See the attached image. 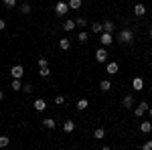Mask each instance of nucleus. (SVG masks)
<instances>
[{"label":"nucleus","instance_id":"nucleus-14","mask_svg":"<svg viewBox=\"0 0 152 150\" xmlns=\"http://www.w3.org/2000/svg\"><path fill=\"white\" fill-rule=\"evenodd\" d=\"M73 130H75V122H73V120H65V124H63V132L71 134Z\"/></svg>","mask_w":152,"mask_h":150},{"label":"nucleus","instance_id":"nucleus-28","mask_svg":"<svg viewBox=\"0 0 152 150\" xmlns=\"http://www.w3.org/2000/svg\"><path fill=\"white\" fill-rule=\"evenodd\" d=\"M77 41H79V43H85V41H87V33H85V31H81V33L77 35Z\"/></svg>","mask_w":152,"mask_h":150},{"label":"nucleus","instance_id":"nucleus-18","mask_svg":"<svg viewBox=\"0 0 152 150\" xmlns=\"http://www.w3.org/2000/svg\"><path fill=\"white\" fill-rule=\"evenodd\" d=\"M43 126H45V128H49V130H55L57 122H55L53 118H45V120H43Z\"/></svg>","mask_w":152,"mask_h":150},{"label":"nucleus","instance_id":"nucleus-29","mask_svg":"<svg viewBox=\"0 0 152 150\" xmlns=\"http://www.w3.org/2000/svg\"><path fill=\"white\" fill-rule=\"evenodd\" d=\"M41 67H49V61L45 57H39V69H41Z\"/></svg>","mask_w":152,"mask_h":150},{"label":"nucleus","instance_id":"nucleus-17","mask_svg":"<svg viewBox=\"0 0 152 150\" xmlns=\"http://www.w3.org/2000/svg\"><path fill=\"white\" fill-rule=\"evenodd\" d=\"M87 105H89V102H87L85 97H81V100H77V104H75V108H77L79 112H83V110H87Z\"/></svg>","mask_w":152,"mask_h":150},{"label":"nucleus","instance_id":"nucleus-9","mask_svg":"<svg viewBox=\"0 0 152 150\" xmlns=\"http://www.w3.org/2000/svg\"><path fill=\"white\" fill-rule=\"evenodd\" d=\"M118 69H120V65H118V61H110L107 63V67H105V71L110 73V75H116Z\"/></svg>","mask_w":152,"mask_h":150},{"label":"nucleus","instance_id":"nucleus-27","mask_svg":"<svg viewBox=\"0 0 152 150\" xmlns=\"http://www.w3.org/2000/svg\"><path fill=\"white\" fill-rule=\"evenodd\" d=\"M39 75H41V77H49V75H51V69H49V67H41V69H39Z\"/></svg>","mask_w":152,"mask_h":150},{"label":"nucleus","instance_id":"nucleus-15","mask_svg":"<svg viewBox=\"0 0 152 150\" xmlns=\"http://www.w3.org/2000/svg\"><path fill=\"white\" fill-rule=\"evenodd\" d=\"M59 47H61V51H69L71 49V39H59Z\"/></svg>","mask_w":152,"mask_h":150},{"label":"nucleus","instance_id":"nucleus-36","mask_svg":"<svg viewBox=\"0 0 152 150\" xmlns=\"http://www.w3.org/2000/svg\"><path fill=\"white\" fill-rule=\"evenodd\" d=\"M2 100H4V93H2V91H0V102H2Z\"/></svg>","mask_w":152,"mask_h":150},{"label":"nucleus","instance_id":"nucleus-30","mask_svg":"<svg viewBox=\"0 0 152 150\" xmlns=\"http://www.w3.org/2000/svg\"><path fill=\"white\" fill-rule=\"evenodd\" d=\"M4 6L6 8H14L16 6V0H4Z\"/></svg>","mask_w":152,"mask_h":150},{"label":"nucleus","instance_id":"nucleus-13","mask_svg":"<svg viewBox=\"0 0 152 150\" xmlns=\"http://www.w3.org/2000/svg\"><path fill=\"white\" fill-rule=\"evenodd\" d=\"M146 14V6L144 4H134V16H144Z\"/></svg>","mask_w":152,"mask_h":150},{"label":"nucleus","instance_id":"nucleus-4","mask_svg":"<svg viewBox=\"0 0 152 150\" xmlns=\"http://www.w3.org/2000/svg\"><path fill=\"white\" fill-rule=\"evenodd\" d=\"M107 57H110V53L105 51V47H102V49L95 51V61H97V63H107Z\"/></svg>","mask_w":152,"mask_h":150},{"label":"nucleus","instance_id":"nucleus-20","mask_svg":"<svg viewBox=\"0 0 152 150\" xmlns=\"http://www.w3.org/2000/svg\"><path fill=\"white\" fill-rule=\"evenodd\" d=\"M10 87H12V91H20V89H23V81H20V79H14V77H12Z\"/></svg>","mask_w":152,"mask_h":150},{"label":"nucleus","instance_id":"nucleus-19","mask_svg":"<svg viewBox=\"0 0 152 150\" xmlns=\"http://www.w3.org/2000/svg\"><path fill=\"white\" fill-rule=\"evenodd\" d=\"M91 33L102 35V33H104V23H91Z\"/></svg>","mask_w":152,"mask_h":150},{"label":"nucleus","instance_id":"nucleus-33","mask_svg":"<svg viewBox=\"0 0 152 150\" xmlns=\"http://www.w3.org/2000/svg\"><path fill=\"white\" fill-rule=\"evenodd\" d=\"M142 148H144V150H152V140L144 142V144H142Z\"/></svg>","mask_w":152,"mask_h":150},{"label":"nucleus","instance_id":"nucleus-3","mask_svg":"<svg viewBox=\"0 0 152 150\" xmlns=\"http://www.w3.org/2000/svg\"><path fill=\"white\" fill-rule=\"evenodd\" d=\"M148 108H150V105H148L146 100H144V102H138V105L134 108V116H136V118H142V116L148 112Z\"/></svg>","mask_w":152,"mask_h":150},{"label":"nucleus","instance_id":"nucleus-1","mask_svg":"<svg viewBox=\"0 0 152 150\" xmlns=\"http://www.w3.org/2000/svg\"><path fill=\"white\" fill-rule=\"evenodd\" d=\"M120 43L122 45H132L134 43V31L132 29H124V31H120Z\"/></svg>","mask_w":152,"mask_h":150},{"label":"nucleus","instance_id":"nucleus-24","mask_svg":"<svg viewBox=\"0 0 152 150\" xmlns=\"http://www.w3.org/2000/svg\"><path fill=\"white\" fill-rule=\"evenodd\" d=\"M104 136H105V130H104V128H95V130H94V138L95 140H102Z\"/></svg>","mask_w":152,"mask_h":150},{"label":"nucleus","instance_id":"nucleus-11","mask_svg":"<svg viewBox=\"0 0 152 150\" xmlns=\"http://www.w3.org/2000/svg\"><path fill=\"white\" fill-rule=\"evenodd\" d=\"M132 87H134L136 91H142V89H144V79H142V77H134V81H132Z\"/></svg>","mask_w":152,"mask_h":150},{"label":"nucleus","instance_id":"nucleus-22","mask_svg":"<svg viewBox=\"0 0 152 150\" xmlns=\"http://www.w3.org/2000/svg\"><path fill=\"white\" fill-rule=\"evenodd\" d=\"M18 8H20V14H31V10H33V6H31L28 2H24V4H20Z\"/></svg>","mask_w":152,"mask_h":150},{"label":"nucleus","instance_id":"nucleus-16","mask_svg":"<svg viewBox=\"0 0 152 150\" xmlns=\"http://www.w3.org/2000/svg\"><path fill=\"white\" fill-rule=\"evenodd\" d=\"M99 89H102V91H110V89H112V81L110 79H102L99 81Z\"/></svg>","mask_w":152,"mask_h":150},{"label":"nucleus","instance_id":"nucleus-10","mask_svg":"<svg viewBox=\"0 0 152 150\" xmlns=\"http://www.w3.org/2000/svg\"><path fill=\"white\" fill-rule=\"evenodd\" d=\"M33 108H35L37 112H45V108H47V102L39 97V100H35V102H33Z\"/></svg>","mask_w":152,"mask_h":150},{"label":"nucleus","instance_id":"nucleus-37","mask_svg":"<svg viewBox=\"0 0 152 150\" xmlns=\"http://www.w3.org/2000/svg\"><path fill=\"white\" fill-rule=\"evenodd\" d=\"M148 35H150V37H152V26H150V29H148Z\"/></svg>","mask_w":152,"mask_h":150},{"label":"nucleus","instance_id":"nucleus-25","mask_svg":"<svg viewBox=\"0 0 152 150\" xmlns=\"http://www.w3.org/2000/svg\"><path fill=\"white\" fill-rule=\"evenodd\" d=\"M75 23H77L79 29H85V26H87V18H85V16H79V18H75Z\"/></svg>","mask_w":152,"mask_h":150},{"label":"nucleus","instance_id":"nucleus-21","mask_svg":"<svg viewBox=\"0 0 152 150\" xmlns=\"http://www.w3.org/2000/svg\"><path fill=\"white\" fill-rule=\"evenodd\" d=\"M67 4H69L71 10H79L81 8V0H67Z\"/></svg>","mask_w":152,"mask_h":150},{"label":"nucleus","instance_id":"nucleus-5","mask_svg":"<svg viewBox=\"0 0 152 150\" xmlns=\"http://www.w3.org/2000/svg\"><path fill=\"white\" fill-rule=\"evenodd\" d=\"M99 43H102V47H110L112 43H114V35L112 33H102V37H99Z\"/></svg>","mask_w":152,"mask_h":150},{"label":"nucleus","instance_id":"nucleus-12","mask_svg":"<svg viewBox=\"0 0 152 150\" xmlns=\"http://www.w3.org/2000/svg\"><path fill=\"white\" fill-rule=\"evenodd\" d=\"M140 132H142V134H150V132H152V122H150V120H146V122H142V124H140Z\"/></svg>","mask_w":152,"mask_h":150},{"label":"nucleus","instance_id":"nucleus-7","mask_svg":"<svg viewBox=\"0 0 152 150\" xmlns=\"http://www.w3.org/2000/svg\"><path fill=\"white\" fill-rule=\"evenodd\" d=\"M61 29H63L65 33H73V31L77 29V23H75V20H71V18H67L65 23L61 24Z\"/></svg>","mask_w":152,"mask_h":150},{"label":"nucleus","instance_id":"nucleus-32","mask_svg":"<svg viewBox=\"0 0 152 150\" xmlns=\"http://www.w3.org/2000/svg\"><path fill=\"white\" fill-rule=\"evenodd\" d=\"M55 104H57V105L65 104V97H63V95H57V97H55Z\"/></svg>","mask_w":152,"mask_h":150},{"label":"nucleus","instance_id":"nucleus-35","mask_svg":"<svg viewBox=\"0 0 152 150\" xmlns=\"http://www.w3.org/2000/svg\"><path fill=\"white\" fill-rule=\"evenodd\" d=\"M148 116H150V120H152V108H148Z\"/></svg>","mask_w":152,"mask_h":150},{"label":"nucleus","instance_id":"nucleus-2","mask_svg":"<svg viewBox=\"0 0 152 150\" xmlns=\"http://www.w3.org/2000/svg\"><path fill=\"white\" fill-rule=\"evenodd\" d=\"M67 12H69V4H67L65 0H59V2H55V14H57V16H61V18H63Z\"/></svg>","mask_w":152,"mask_h":150},{"label":"nucleus","instance_id":"nucleus-6","mask_svg":"<svg viewBox=\"0 0 152 150\" xmlns=\"http://www.w3.org/2000/svg\"><path fill=\"white\" fill-rule=\"evenodd\" d=\"M10 75L14 77V79H23V75H24V67L23 65H14L10 69Z\"/></svg>","mask_w":152,"mask_h":150},{"label":"nucleus","instance_id":"nucleus-26","mask_svg":"<svg viewBox=\"0 0 152 150\" xmlns=\"http://www.w3.org/2000/svg\"><path fill=\"white\" fill-rule=\"evenodd\" d=\"M10 144V138L8 136H0V148H6Z\"/></svg>","mask_w":152,"mask_h":150},{"label":"nucleus","instance_id":"nucleus-34","mask_svg":"<svg viewBox=\"0 0 152 150\" xmlns=\"http://www.w3.org/2000/svg\"><path fill=\"white\" fill-rule=\"evenodd\" d=\"M6 29V23H4V18H0V31H4Z\"/></svg>","mask_w":152,"mask_h":150},{"label":"nucleus","instance_id":"nucleus-23","mask_svg":"<svg viewBox=\"0 0 152 150\" xmlns=\"http://www.w3.org/2000/svg\"><path fill=\"white\" fill-rule=\"evenodd\" d=\"M114 29H116V24L112 23V20H104V31L105 33H114Z\"/></svg>","mask_w":152,"mask_h":150},{"label":"nucleus","instance_id":"nucleus-8","mask_svg":"<svg viewBox=\"0 0 152 150\" xmlns=\"http://www.w3.org/2000/svg\"><path fill=\"white\" fill-rule=\"evenodd\" d=\"M122 105H124L126 110H130V108H134V95H132V93H128V95H124V100H122Z\"/></svg>","mask_w":152,"mask_h":150},{"label":"nucleus","instance_id":"nucleus-31","mask_svg":"<svg viewBox=\"0 0 152 150\" xmlns=\"http://www.w3.org/2000/svg\"><path fill=\"white\" fill-rule=\"evenodd\" d=\"M23 91L24 93H33V85H31V83H24V85H23Z\"/></svg>","mask_w":152,"mask_h":150}]
</instances>
